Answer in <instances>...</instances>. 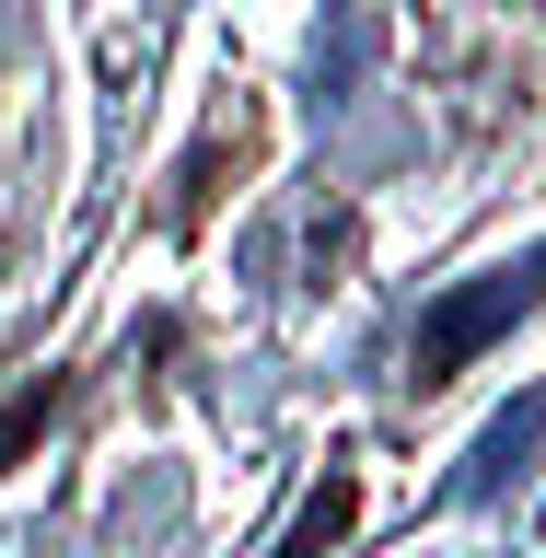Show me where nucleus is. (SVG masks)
Instances as JSON below:
<instances>
[{
  "label": "nucleus",
  "instance_id": "obj_1",
  "mask_svg": "<svg viewBox=\"0 0 546 558\" xmlns=\"http://www.w3.org/2000/svg\"><path fill=\"white\" fill-rule=\"evenodd\" d=\"M523 314V279H477V291H453V303H430V326H418V373H453V361H477L500 326Z\"/></svg>",
  "mask_w": 546,
  "mask_h": 558
},
{
  "label": "nucleus",
  "instance_id": "obj_3",
  "mask_svg": "<svg viewBox=\"0 0 546 558\" xmlns=\"http://www.w3.org/2000/svg\"><path fill=\"white\" fill-rule=\"evenodd\" d=\"M535 430H546V408H535V396H523V408H512V418H500V430H488V442H477V488H488V477H512V453L535 442Z\"/></svg>",
  "mask_w": 546,
  "mask_h": 558
},
{
  "label": "nucleus",
  "instance_id": "obj_2",
  "mask_svg": "<svg viewBox=\"0 0 546 558\" xmlns=\"http://www.w3.org/2000/svg\"><path fill=\"white\" fill-rule=\"evenodd\" d=\"M349 512H361V488H349V477H326V488L303 500V523H291V547H279V558H326V547L349 535Z\"/></svg>",
  "mask_w": 546,
  "mask_h": 558
},
{
  "label": "nucleus",
  "instance_id": "obj_4",
  "mask_svg": "<svg viewBox=\"0 0 546 558\" xmlns=\"http://www.w3.org/2000/svg\"><path fill=\"white\" fill-rule=\"evenodd\" d=\"M47 418H59V384H35L24 408L0 418V465H12V453H24V442H35V430H47Z\"/></svg>",
  "mask_w": 546,
  "mask_h": 558
}]
</instances>
